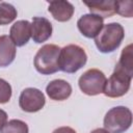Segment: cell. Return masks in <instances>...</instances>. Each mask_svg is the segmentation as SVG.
<instances>
[{"label": "cell", "mask_w": 133, "mask_h": 133, "mask_svg": "<svg viewBox=\"0 0 133 133\" xmlns=\"http://www.w3.org/2000/svg\"><path fill=\"white\" fill-rule=\"evenodd\" d=\"M125 37V31L119 23H109L103 26L101 31L95 37V44L102 53H111L115 51Z\"/></svg>", "instance_id": "1"}, {"label": "cell", "mask_w": 133, "mask_h": 133, "mask_svg": "<svg viewBox=\"0 0 133 133\" xmlns=\"http://www.w3.org/2000/svg\"><path fill=\"white\" fill-rule=\"evenodd\" d=\"M87 61V55L84 49L78 45H68L60 49L59 58H58V66L59 70L73 74L79 71L82 66L85 65Z\"/></svg>", "instance_id": "2"}, {"label": "cell", "mask_w": 133, "mask_h": 133, "mask_svg": "<svg viewBox=\"0 0 133 133\" xmlns=\"http://www.w3.org/2000/svg\"><path fill=\"white\" fill-rule=\"evenodd\" d=\"M60 48L57 45L47 44L38 49L34 56V66L42 75H51L59 71L58 58Z\"/></svg>", "instance_id": "3"}, {"label": "cell", "mask_w": 133, "mask_h": 133, "mask_svg": "<svg viewBox=\"0 0 133 133\" xmlns=\"http://www.w3.org/2000/svg\"><path fill=\"white\" fill-rule=\"evenodd\" d=\"M104 129L109 133H124L132 124V112L128 107L116 106L107 111L104 116Z\"/></svg>", "instance_id": "4"}, {"label": "cell", "mask_w": 133, "mask_h": 133, "mask_svg": "<svg viewBox=\"0 0 133 133\" xmlns=\"http://www.w3.org/2000/svg\"><path fill=\"white\" fill-rule=\"evenodd\" d=\"M132 77L133 76L115 66L112 75L106 80L103 94L108 98H119L124 96L130 88Z\"/></svg>", "instance_id": "5"}, {"label": "cell", "mask_w": 133, "mask_h": 133, "mask_svg": "<svg viewBox=\"0 0 133 133\" xmlns=\"http://www.w3.org/2000/svg\"><path fill=\"white\" fill-rule=\"evenodd\" d=\"M106 80V76L102 71L89 69L80 76L78 85L83 94L87 96H97L103 94Z\"/></svg>", "instance_id": "6"}, {"label": "cell", "mask_w": 133, "mask_h": 133, "mask_svg": "<svg viewBox=\"0 0 133 133\" xmlns=\"http://www.w3.org/2000/svg\"><path fill=\"white\" fill-rule=\"evenodd\" d=\"M46 104L45 95L37 88L27 87L19 97V106L25 112L39 111Z\"/></svg>", "instance_id": "7"}, {"label": "cell", "mask_w": 133, "mask_h": 133, "mask_svg": "<svg viewBox=\"0 0 133 133\" xmlns=\"http://www.w3.org/2000/svg\"><path fill=\"white\" fill-rule=\"evenodd\" d=\"M104 26V20L96 15L87 14L83 15L77 21V27L79 31L87 38H92L98 35Z\"/></svg>", "instance_id": "8"}, {"label": "cell", "mask_w": 133, "mask_h": 133, "mask_svg": "<svg viewBox=\"0 0 133 133\" xmlns=\"http://www.w3.org/2000/svg\"><path fill=\"white\" fill-rule=\"evenodd\" d=\"M52 35V24L44 17H34L31 23V37L36 44L46 42Z\"/></svg>", "instance_id": "9"}, {"label": "cell", "mask_w": 133, "mask_h": 133, "mask_svg": "<svg viewBox=\"0 0 133 133\" xmlns=\"http://www.w3.org/2000/svg\"><path fill=\"white\" fill-rule=\"evenodd\" d=\"M9 37L17 47L26 45L31 37V24L27 20L17 21L10 27Z\"/></svg>", "instance_id": "10"}, {"label": "cell", "mask_w": 133, "mask_h": 133, "mask_svg": "<svg viewBox=\"0 0 133 133\" xmlns=\"http://www.w3.org/2000/svg\"><path fill=\"white\" fill-rule=\"evenodd\" d=\"M46 92L51 100L64 101L72 94L71 84L62 79H55L48 83L46 86Z\"/></svg>", "instance_id": "11"}, {"label": "cell", "mask_w": 133, "mask_h": 133, "mask_svg": "<svg viewBox=\"0 0 133 133\" xmlns=\"http://www.w3.org/2000/svg\"><path fill=\"white\" fill-rule=\"evenodd\" d=\"M49 12L58 22H66L74 15V6L69 1L58 0L49 2Z\"/></svg>", "instance_id": "12"}, {"label": "cell", "mask_w": 133, "mask_h": 133, "mask_svg": "<svg viewBox=\"0 0 133 133\" xmlns=\"http://www.w3.org/2000/svg\"><path fill=\"white\" fill-rule=\"evenodd\" d=\"M84 4L90 10V14L101 17L103 20L113 16L115 12L116 1L115 0H105V1H94L84 2Z\"/></svg>", "instance_id": "13"}, {"label": "cell", "mask_w": 133, "mask_h": 133, "mask_svg": "<svg viewBox=\"0 0 133 133\" xmlns=\"http://www.w3.org/2000/svg\"><path fill=\"white\" fill-rule=\"evenodd\" d=\"M17 49L8 35H0V66L9 65L16 58Z\"/></svg>", "instance_id": "14"}, {"label": "cell", "mask_w": 133, "mask_h": 133, "mask_svg": "<svg viewBox=\"0 0 133 133\" xmlns=\"http://www.w3.org/2000/svg\"><path fill=\"white\" fill-rule=\"evenodd\" d=\"M132 57H133V55H132V44H130L122 51L119 60H118V62L115 66L125 71L127 74L133 76V60H132Z\"/></svg>", "instance_id": "15"}, {"label": "cell", "mask_w": 133, "mask_h": 133, "mask_svg": "<svg viewBox=\"0 0 133 133\" xmlns=\"http://www.w3.org/2000/svg\"><path fill=\"white\" fill-rule=\"evenodd\" d=\"M17 9L14 5L1 2L0 3V25H6L11 23L17 18Z\"/></svg>", "instance_id": "16"}, {"label": "cell", "mask_w": 133, "mask_h": 133, "mask_svg": "<svg viewBox=\"0 0 133 133\" xmlns=\"http://www.w3.org/2000/svg\"><path fill=\"white\" fill-rule=\"evenodd\" d=\"M28 132L29 130L27 124L21 119H10L0 130V133H28Z\"/></svg>", "instance_id": "17"}, {"label": "cell", "mask_w": 133, "mask_h": 133, "mask_svg": "<svg viewBox=\"0 0 133 133\" xmlns=\"http://www.w3.org/2000/svg\"><path fill=\"white\" fill-rule=\"evenodd\" d=\"M11 94L12 90L10 84L6 80L0 78V104L7 103L11 98Z\"/></svg>", "instance_id": "18"}, {"label": "cell", "mask_w": 133, "mask_h": 133, "mask_svg": "<svg viewBox=\"0 0 133 133\" xmlns=\"http://www.w3.org/2000/svg\"><path fill=\"white\" fill-rule=\"evenodd\" d=\"M132 1H116L115 12L127 18L132 17Z\"/></svg>", "instance_id": "19"}, {"label": "cell", "mask_w": 133, "mask_h": 133, "mask_svg": "<svg viewBox=\"0 0 133 133\" xmlns=\"http://www.w3.org/2000/svg\"><path fill=\"white\" fill-rule=\"evenodd\" d=\"M53 133H77V132H76L73 128L64 126V127H60V128L55 129V130L53 131Z\"/></svg>", "instance_id": "20"}, {"label": "cell", "mask_w": 133, "mask_h": 133, "mask_svg": "<svg viewBox=\"0 0 133 133\" xmlns=\"http://www.w3.org/2000/svg\"><path fill=\"white\" fill-rule=\"evenodd\" d=\"M6 123H7V113L4 110L0 109V130L3 128V126Z\"/></svg>", "instance_id": "21"}, {"label": "cell", "mask_w": 133, "mask_h": 133, "mask_svg": "<svg viewBox=\"0 0 133 133\" xmlns=\"http://www.w3.org/2000/svg\"><path fill=\"white\" fill-rule=\"evenodd\" d=\"M90 133H109V132L104 128H98V129H95L94 131H91Z\"/></svg>", "instance_id": "22"}]
</instances>
